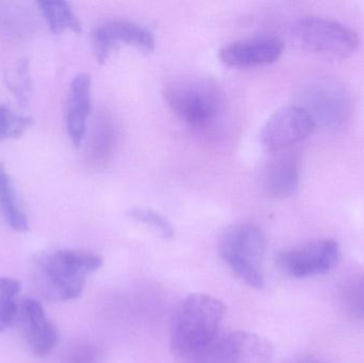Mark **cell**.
Instances as JSON below:
<instances>
[{"label":"cell","mask_w":364,"mask_h":363,"mask_svg":"<svg viewBox=\"0 0 364 363\" xmlns=\"http://www.w3.org/2000/svg\"><path fill=\"white\" fill-rule=\"evenodd\" d=\"M226 313L222 300L194 293L179 303L171 324V349L177 357L196 353L218 337Z\"/></svg>","instance_id":"cell-1"},{"label":"cell","mask_w":364,"mask_h":363,"mask_svg":"<svg viewBox=\"0 0 364 363\" xmlns=\"http://www.w3.org/2000/svg\"><path fill=\"white\" fill-rule=\"evenodd\" d=\"M102 259L90 251L59 249L36 259V283L53 302H68L81 296L87 277L100 270Z\"/></svg>","instance_id":"cell-2"},{"label":"cell","mask_w":364,"mask_h":363,"mask_svg":"<svg viewBox=\"0 0 364 363\" xmlns=\"http://www.w3.org/2000/svg\"><path fill=\"white\" fill-rule=\"evenodd\" d=\"M267 241L260 226L250 222L235 224L220 237L218 253L230 270L252 288L263 287V262Z\"/></svg>","instance_id":"cell-3"},{"label":"cell","mask_w":364,"mask_h":363,"mask_svg":"<svg viewBox=\"0 0 364 363\" xmlns=\"http://www.w3.org/2000/svg\"><path fill=\"white\" fill-rule=\"evenodd\" d=\"M291 38L299 48L333 61L352 57L360 43L358 34L348 26L318 16L299 19L291 29Z\"/></svg>","instance_id":"cell-4"},{"label":"cell","mask_w":364,"mask_h":363,"mask_svg":"<svg viewBox=\"0 0 364 363\" xmlns=\"http://www.w3.org/2000/svg\"><path fill=\"white\" fill-rule=\"evenodd\" d=\"M171 110L193 128H205L218 117L220 98L211 83L200 79H181L164 87Z\"/></svg>","instance_id":"cell-5"},{"label":"cell","mask_w":364,"mask_h":363,"mask_svg":"<svg viewBox=\"0 0 364 363\" xmlns=\"http://www.w3.org/2000/svg\"><path fill=\"white\" fill-rule=\"evenodd\" d=\"M272 345L262 337L235 332L218 337L196 353L182 358V363H259L269 359Z\"/></svg>","instance_id":"cell-6"},{"label":"cell","mask_w":364,"mask_h":363,"mask_svg":"<svg viewBox=\"0 0 364 363\" xmlns=\"http://www.w3.org/2000/svg\"><path fill=\"white\" fill-rule=\"evenodd\" d=\"M340 258L333 239H318L279 251L276 264L284 274L294 278L318 276L333 270Z\"/></svg>","instance_id":"cell-7"},{"label":"cell","mask_w":364,"mask_h":363,"mask_svg":"<svg viewBox=\"0 0 364 363\" xmlns=\"http://www.w3.org/2000/svg\"><path fill=\"white\" fill-rule=\"evenodd\" d=\"M314 128V119L301 104L284 106L263 126L261 143L269 153H282L306 140Z\"/></svg>","instance_id":"cell-8"},{"label":"cell","mask_w":364,"mask_h":363,"mask_svg":"<svg viewBox=\"0 0 364 363\" xmlns=\"http://www.w3.org/2000/svg\"><path fill=\"white\" fill-rule=\"evenodd\" d=\"M346 94L338 83L320 80L306 90L305 104L301 106L309 113L316 127L338 130L350 117V104Z\"/></svg>","instance_id":"cell-9"},{"label":"cell","mask_w":364,"mask_h":363,"mask_svg":"<svg viewBox=\"0 0 364 363\" xmlns=\"http://www.w3.org/2000/svg\"><path fill=\"white\" fill-rule=\"evenodd\" d=\"M94 53L100 63L108 59L112 50L119 45H132L144 51L155 48V36L153 32L129 19H109L96 26L92 33Z\"/></svg>","instance_id":"cell-10"},{"label":"cell","mask_w":364,"mask_h":363,"mask_svg":"<svg viewBox=\"0 0 364 363\" xmlns=\"http://www.w3.org/2000/svg\"><path fill=\"white\" fill-rule=\"evenodd\" d=\"M284 50V43L277 36H256L240 38L220 49L218 58L233 67L267 65L277 61Z\"/></svg>","instance_id":"cell-11"},{"label":"cell","mask_w":364,"mask_h":363,"mask_svg":"<svg viewBox=\"0 0 364 363\" xmlns=\"http://www.w3.org/2000/svg\"><path fill=\"white\" fill-rule=\"evenodd\" d=\"M17 319L34 355L44 357L57 347L59 340L57 328L49 321L40 302L33 298L23 300L19 305Z\"/></svg>","instance_id":"cell-12"},{"label":"cell","mask_w":364,"mask_h":363,"mask_svg":"<svg viewBox=\"0 0 364 363\" xmlns=\"http://www.w3.org/2000/svg\"><path fill=\"white\" fill-rule=\"evenodd\" d=\"M91 77L80 72L73 78L66 99L65 124L73 145L79 148L87 134L91 110Z\"/></svg>","instance_id":"cell-13"},{"label":"cell","mask_w":364,"mask_h":363,"mask_svg":"<svg viewBox=\"0 0 364 363\" xmlns=\"http://www.w3.org/2000/svg\"><path fill=\"white\" fill-rule=\"evenodd\" d=\"M301 179V163L295 153H277L265 166L262 185L265 193L284 200L296 192Z\"/></svg>","instance_id":"cell-14"},{"label":"cell","mask_w":364,"mask_h":363,"mask_svg":"<svg viewBox=\"0 0 364 363\" xmlns=\"http://www.w3.org/2000/svg\"><path fill=\"white\" fill-rule=\"evenodd\" d=\"M0 210L4 221L14 232L23 234L29 230L27 215L19 206L12 179L2 163H0Z\"/></svg>","instance_id":"cell-15"},{"label":"cell","mask_w":364,"mask_h":363,"mask_svg":"<svg viewBox=\"0 0 364 363\" xmlns=\"http://www.w3.org/2000/svg\"><path fill=\"white\" fill-rule=\"evenodd\" d=\"M36 6L53 33H62L66 30L81 31V23L70 2L63 0H40L36 2Z\"/></svg>","instance_id":"cell-16"},{"label":"cell","mask_w":364,"mask_h":363,"mask_svg":"<svg viewBox=\"0 0 364 363\" xmlns=\"http://www.w3.org/2000/svg\"><path fill=\"white\" fill-rule=\"evenodd\" d=\"M112 121L108 117H98L94 125L91 140L87 146V160L94 166H100L110 157L114 142L115 132Z\"/></svg>","instance_id":"cell-17"},{"label":"cell","mask_w":364,"mask_h":363,"mask_svg":"<svg viewBox=\"0 0 364 363\" xmlns=\"http://www.w3.org/2000/svg\"><path fill=\"white\" fill-rule=\"evenodd\" d=\"M340 308L344 315L364 325V275L348 279L340 289Z\"/></svg>","instance_id":"cell-18"},{"label":"cell","mask_w":364,"mask_h":363,"mask_svg":"<svg viewBox=\"0 0 364 363\" xmlns=\"http://www.w3.org/2000/svg\"><path fill=\"white\" fill-rule=\"evenodd\" d=\"M6 87L19 104H27L32 95V78L27 57L17 60L4 75Z\"/></svg>","instance_id":"cell-19"},{"label":"cell","mask_w":364,"mask_h":363,"mask_svg":"<svg viewBox=\"0 0 364 363\" xmlns=\"http://www.w3.org/2000/svg\"><path fill=\"white\" fill-rule=\"evenodd\" d=\"M21 290V283L16 279L0 278V332L9 330L17 319L19 308L17 296Z\"/></svg>","instance_id":"cell-20"},{"label":"cell","mask_w":364,"mask_h":363,"mask_svg":"<svg viewBox=\"0 0 364 363\" xmlns=\"http://www.w3.org/2000/svg\"><path fill=\"white\" fill-rule=\"evenodd\" d=\"M33 125L27 115L17 114L10 107L0 104V142L23 136Z\"/></svg>","instance_id":"cell-21"},{"label":"cell","mask_w":364,"mask_h":363,"mask_svg":"<svg viewBox=\"0 0 364 363\" xmlns=\"http://www.w3.org/2000/svg\"><path fill=\"white\" fill-rule=\"evenodd\" d=\"M127 215L132 219L153 228L166 240H172L174 238V227L161 213L149 208H132L128 211Z\"/></svg>","instance_id":"cell-22"},{"label":"cell","mask_w":364,"mask_h":363,"mask_svg":"<svg viewBox=\"0 0 364 363\" xmlns=\"http://www.w3.org/2000/svg\"><path fill=\"white\" fill-rule=\"evenodd\" d=\"M61 363H102V355L92 343H78L68 350Z\"/></svg>","instance_id":"cell-23"},{"label":"cell","mask_w":364,"mask_h":363,"mask_svg":"<svg viewBox=\"0 0 364 363\" xmlns=\"http://www.w3.org/2000/svg\"><path fill=\"white\" fill-rule=\"evenodd\" d=\"M287 363H324L321 362L318 358L309 357V356H306V357H299L295 358V359L291 360V362Z\"/></svg>","instance_id":"cell-24"}]
</instances>
